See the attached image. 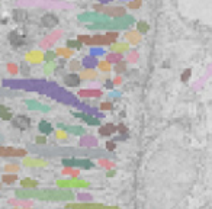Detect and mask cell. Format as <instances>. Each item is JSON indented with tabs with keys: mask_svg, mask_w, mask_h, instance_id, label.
I'll list each match as a JSON object with an SVG mask.
<instances>
[{
	"mask_svg": "<svg viewBox=\"0 0 212 209\" xmlns=\"http://www.w3.org/2000/svg\"><path fill=\"white\" fill-rule=\"evenodd\" d=\"M15 196L22 200L35 199V200H45V202H73L76 199V195L71 189H63V187H55V189L19 187L15 190Z\"/></svg>",
	"mask_w": 212,
	"mask_h": 209,
	"instance_id": "6da1fadb",
	"label": "cell"
},
{
	"mask_svg": "<svg viewBox=\"0 0 212 209\" xmlns=\"http://www.w3.org/2000/svg\"><path fill=\"white\" fill-rule=\"evenodd\" d=\"M93 10L97 12V13H103L109 17H121L126 15V7L124 6H107L103 3H97V4H93Z\"/></svg>",
	"mask_w": 212,
	"mask_h": 209,
	"instance_id": "7a4b0ae2",
	"label": "cell"
},
{
	"mask_svg": "<svg viewBox=\"0 0 212 209\" xmlns=\"http://www.w3.org/2000/svg\"><path fill=\"white\" fill-rule=\"evenodd\" d=\"M55 186L57 187H63V189H87L92 184L84 179L70 177V179H58L55 182Z\"/></svg>",
	"mask_w": 212,
	"mask_h": 209,
	"instance_id": "3957f363",
	"label": "cell"
},
{
	"mask_svg": "<svg viewBox=\"0 0 212 209\" xmlns=\"http://www.w3.org/2000/svg\"><path fill=\"white\" fill-rule=\"evenodd\" d=\"M64 167H71V169H79V170H90L94 167V163L89 158H63L61 160Z\"/></svg>",
	"mask_w": 212,
	"mask_h": 209,
	"instance_id": "277c9868",
	"label": "cell"
},
{
	"mask_svg": "<svg viewBox=\"0 0 212 209\" xmlns=\"http://www.w3.org/2000/svg\"><path fill=\"white\" fill-rule=\"evenodd\" d=\"M64 209H121L119 206H110L93 202H67Z\"/></svg>",
	"mask_w": 212,
	"mask_h": 209,
	"instance_id": "5b68a950",
	"label": "cell"
},
{
	"mask_svg": "<svg viewBox=\"0 0 212 209\" xmlns=\"http://www.w3.org/2000/svg\"><path fill=\"white\" fill-rule=\"evenodd\" d=\"M77 19L80 22L84 23H99V22H107L110 20V17L103 15V13H97V12H84L81 15H79Z\"/></svg>",
	"mask_w": 212,
	"mask_h": 209,
	"instance_id": "8992f818",
	"label": "cell"
},
{
	"mask_svg": "<svg viewBox=\"0 0 212 209\" xmlns=\"http://www.w3.org/2000/svg\"><path fill=\"white\" fill-rule=\"evenodd\" d=\"M135 23V17L131 15H125L121 17H115L112 20V31H121V29H128Z\"/></svg>",
	"mask_w": 212,
	"mask_h": 209,
	"instance_id": "52a82bcc",
	"label": "cell"
},
{
	"mask_svg": "<svg viewBox=\"0 0 212 209\" xmlns=\"http://www.w3.org/2000/svg\"><path fill=\"white\" fill-rule=\"evenodd\" d=\"M63 35H64V32H63L61 29H55L51 34L45 35L44 39L39 41V47H41V48H45V50H50L51 47H54V44H55Z\"/></svg>",
	"mask_w": 212,
	"mask_h": 209,
	"instance_id": "ba28073f",
	"label": "cell"
},
{
	"mask_svg": "<svg viewBox=\"0 0 212 209\" xmlns=\"http://www.w3.org/2000/svg\"><path fill=\"white\" fill-rule=\"evenodd\" d=\"M25 61L28 64H41L42 61H45V54L39 50H32V51H28L25 54Z\"/></svg>",
	"mask_w": 212,
	"mask_h": 209,
	"instance_id": "9c48e42d",
	"label": "cell"
},
{
	"mask_svg": "<svg viewBox=\"0 0 212 209\" xmlns=\"http://www.w3.org/2000/svg\"><path fill=\"white\" fill-rule=\"evenodd\" d=\"M57 128L67 131L70 135L76 137H84L86 135V128H83L81 125H64V123H57Z\"/></svg>",
	"mask_w": 212,
	"mask_h": 209,
	"instance_id": "30bf717a",
	"label": "cell"
},
{
	"mask_svg": "<svg viewBox=\"0 0 212 209\" xmlns=\"http://www.w3.org/2000/svg\"><path fill=\"white\" fill-rule=\"evenodd\" d=\"M22 166L29 167V169H44V167L48 166V161H47V160H42V158L25 157V158L22 160Z\"/></svg>",
	"mask_w": 212,
	"mask_h": 209,
	"instance_id": "8fae6325",
	"label": "cell"
},
{
	"mask_svg": "<svg viewBox=\"0 0 212 209\" xmlns=\"http://www.w3.org/2000/svg\"><path fill=\"white\" fill-rule=\"evenodd\" d=\"M73 115H74L76 118L84 121L87 125H90V126H99V125H100V119H99L97 116H94L93 113H87V112H74Z\"/></svg>",
	"mask_w": 212,
	"mask_h": 209,
	"instance_id": "7c38bea8",
	"label": "cell"
},
{
	"mask_svg": "<svg viewBox=\"0 0 212 209\" xmlns=\"http://www.w3.org/2000/svg\"><path fill=\"white\" fill-rule=\"evenodd\" d=\"M26 150L22 148H12V147H0V157H25Z\"/></svg>",
	"mask_w": 212,
	"mask_h": 209,
	"instance_id": "4fadbf2b",
	"label": "cell"
},
{
	"mask_svg": "<svg viewBox=\"0 0 212 209\" xmlns=\"http://www.w3.org/2000/svg\"><path fill=\"white\" fill-rule=\"evenodd\" d=\"M25 105L31 110H38V112H50L51 110V107L48 105H44V103H41V102H38V100H34V99H26Z\"/></svg>",
	"mask_w": 212,
	"mask_h": 209,
	"instance_id": "5bb4252c",
	"label": "cell"
},
{
	"mask_svg": "<svg viewBox=\"0 0 212 209\" xmlns=\"http://www.w3.org/2000/svg\"><path fill=\"white\" fill-rule=\"evenodd\" d=\"M102 94L103 93L99 89H81L77 92V96L83 99H94V97H100Z\"/></svg>",
	"mask_w": 212,
	"mask_h": 209,
	"instance_id": "9a60e30c",
	"label": "cell"
},
{
	"mask_svg": "<svg viewBox=\"0 0 212 209\" xmlns=\"http://www.w3.org/2000/svg\"><path fill=\"white\" fill-rule=\"evenodd\" d=\"M79 76L83 81H93V80L99 79V71L94 68H84L79 71Z\"/></svg>",
	"mask_w": 212,
	"mask_h": 209,
	"instance_id": "2e32d148",
	"label": "cell"
},
{
	"mask_svg": "<svg viewBox=\"0 0 212 209\" xmlns=\"http://www.w3.org/2000/svg\"><path fill=\"white\" fill-rule=\"evenodd\" d=\"M125 41L131 45H138L142 39V34H140L138 31H126L124 35Z\"/></svg>",
	"mask_w": 212,
	"mask_h": 209,
	"instance_id": "e0dca14e",
	"label": "cell"
},
{
	"mask_svg": "<svg viewBox=\"0 0 212 209\" xmlns=\"http://www.w3.org/2000/svg\"><path fill=\"white\" fill-rule=\"evenodd\" d=\"M81 83V79L79 76V73H70L67 76H64V84L69 87H79Z\"/></svg>",
	"mask_w": 212,
	"mask_h": 209,
	"instance_id": "ac0fdd59",
	"label": "cell"
},
{
	"mask_svg": "<svg viewBox=\"0 0 212 209\" xmlns=\"http://www.w3.org/2000/svg\"><path fill=\"white\" fill-rule=\"evenodd\" d=\"M13 125L16 128H19V129H28L29 125H31V119L28 116H25V115H19V116H16L13 119Z\"/></svg>",
	"mask_w": 212,
	"mask_h": 209,
	"instance_id": "d6986e66",
	"label": "cell"
},
{
	"mask_svg": "<svg viewBox=\"0 0 212 209\" xmlns=\"http://www.w3.org/2000/svg\"><path fill=\"white\" fill-rule=\"evenodd\" d=\"M109 50L112 52H119V54H125V52L129 51V44L125 41V42H115V44H112L110 47H109Z\"/></svg>",
	"mask_w": 212,
	"mask_h": 209,
	"instance_id": "ffe728a7",
	"label": "cell"
},
{
	"mask_svg": "<svg viewBox=\"0 0 212 209\" xmlns=\"http://www.w3.org/2000/svg\"><path fill=\"white\" fill-rule=\"evenodd\" d=\"M42 25L45 26V28H53L55 26L57 23H58V17L55 16L54 13H47V15H44L42 16Z\"/></svg>",
	"mask_w": 212,
	"mask_h": 209,
	"instance_id": "44dd1931",
	"label": "cell"
},
{
	"mask_svg": "<svg viewBox=\"0 0 212 209\" xmlns=\"http://www.w3.org/2000/svg\"><path fill=\"white\" fill-rule=\"evenodd\" d=\"M55 52H57V55L60 58H64V60H69V58H71L74 55V50H71L69 47H58L55 50Z\"/></svg>",
	"mask_w": 212,
	"mask_h": 209,
	"instance_id": "7402d4cb",
	"label": "cell"
},
{
	"mask_svg": "<svg viewBox=\"0 0 212 209\" xmlns=\"http://www.w3.org/2000/svg\"><path fill=\"white\" fill-rule=\"evenodd\" d=\"M92 47H107L105 34H96L92 36Z\"/></svg>",
	"mask_w": 212,
	"mask_h": 209,
	"instance_id": "603a6c76",
	"label": "cell"
},
{
	"mask_svg": "<svg viewBox=\"0 0 212 209\" xmlns=\"http://www.w3.org/2000/svg\"><path fill=\"white\" fill-rule=\"evenodd\" d=\"M116 131H118V126H115V125H112V123H107L105 126L99 128V134L103 135V137H110V135H113Z\"/></svg>",
	"mask_w": 212,
	"mask_h": 209,
	"instance_id": "cb8c5ba5",
	"label": "cell"
},
{
	"mask_svg": "<svg viewBox=\"0 0 212 209\" xmlns=\"http://www.w3.org/2000/svg\"><path fill=\"white\" fill-rule=\"evenodd\" d=\"M38 129H39V132H41L42 135H50V134H53L54 132L53 125H51L50 122H47V121H41L39 122Z\"/></svg>",
	"mask_w": 212,
	"mask_h": 209,
	"instance_id": "d4e9b609",
	"label": "cell"
},
{
	"mask_svg": "<svg viewBox=\"0 0 212 209\" xmlns=\"http://www.w3.org/2000/svg\"><path fill=\"white\" fill-rule=\"evenodd\" d=\"M83 67L84 68H94V67H97V60H96V57H93V55H89V57H84L83 58Z\"/></svg>",
	"mask_w": 212,
	"mask_h": 209,
	"instance_id": "484cf974",
	"label": "cell"
},
{
	"mask_svg": "<svg viewBox=\"0 0 212 209\" xmlns=\"http://www.w3.org/2000/svg\"><path fill=\"white\" fill-rule=\"evenodd\" d=\"M106 60H107L110 64H116V63H119V61H122V60H124V54L110 51L109 54H106Z\"/></svg>",
	"mask_w": 212,
	"mask_h": 209,
	"instance_id": "4316f807",
	"label": "cell"
},
{
	"mask_svg": "<svg viewBox=\"0 0 212 209\" xmlns=\"http://www.w3.org/2000/svg\"><path fill=\"white\" fill-rule=\"evenodd\" d=\"M118 31H106L105 32V38H106V42H107V47H110L112 44H115L118 41Z\"/></svg>",
	"mask_w": 212,
	"mask_h": 209,
	"instance_id": "83f0119b",
	"label": "cell"
},
{
	"mask_svg": "<svg viewBox=\"0 0 212 209\" xmlns=\"http://www.w3.org/2000/svg\"><path fill=\"white\" fill-rule=\"evenodd\" d=\"M0 119H3V121L13 119V115H12L10 109L7 106H4V105H0Z\"/></svg>",
	"mask_w": 212,
	"mask_h": 209,
	"instance_id": "f1b7e54d",
	"label": "cell"
},
{
	"mask_svg": "<svg viewBox=\"0 0 212 209\" xmlns=\"http://www.w3.org/2000/svg\"><path fill=\"white\" fill-rule=\"evenodd\" d=\"M20 186H22V187H26V189H32V187H36V186H38V180L29 179V177L22 179V180H20Z\"/></svg>",
	"mask_w": 212,
	"mask_h": 209,
	"instance_id": "f546056e",
	"label": "cell"
},
{
	"mask_svg": "<svg viewBox=\"0 0 212 209\" xmlns=\"http://www.w3.org/2000/svg\"><path fill=\"white\" fill-rule=\"evenodd\" d=\"M69 68L71 70V73H79L83 70V63L79 60H71L69 63Z\"/></svg>",
	"mask_w": 212,
	"mask_h": 209,
	"instance_id": "4dcf8cb0",
	"label": "cell"
},
{
	"mask_svg": "<svg viewBox=\"0 0 212 209\" xmlns=\"http://www.w3.org/2000/svg\"><path fill=\"white\" fill-rule=\"evenodd\" d=\"M9 41L15 45V47H19V45H22L23 44V39H22V36L18 35L16 32H10L9 34Z\"/></svg>",
	"mask_w": 212,
	"mask_h": 209,
	"instance_id": "1f68e13d",
	"label": "cell"
},
{
	"mask_svg": "<svg viewBox=\"0 0 212 209\" xmlns=\"http://www.w3.org/2000/svg\"><path fill=\"white\" fill-rule=\"evenodd\" d=\"M113 66H115L113 70H115V73H116V74H122L124 71H126L128 61H126V60H122V61H119V63H116V64H113Z\"/></svg>",
	"mask_w": 212,
	"mask_h": 209,
	"instance_id": "d6a6232c",
	"label": "cell"
},
{
	"mask_svg": "<svg viewBox=\"0 0 212 209\" xmlns=\"http://www.w3.org/2000/svg\"><path fill=\"white\" fill-rule=\"evenodd\" d=\"M97 68L100 70L102 73H109V71L112 70V64H110L107 60H100V61L97 63Z\"/></svg>",
	"mask_w": 212,
	"mask_h": 209,
	"instance_id": "836d02e7",
	"label": "cell"
},
{
	"mask_svg": "<svg viewBox=\"0 0 212 209\" xmlns=\"http://www.w3.org/2000/svg\"><path fill=\"white\" fill-rule=\"evenodd\" d=\"M19 170H20V166L16 164V163H7V164L4 166V172H6V173L16 174Z\"/></svg>",
	"mask_w": 212,
	"mask_h": 209,
	"instance_id": "e575fe53",
	"label": "cell"
},
{
	"mask_svg": "<svg viewBox=\"0 0 212 209\" xmlns=\"http://www.w3.org/2000/svg\"><path fill=\"white\" fill-rule=\"evenodd\" d=\"M138 58H140V54H138V51L132 50V51L126 52V61H128V63L134 64V63H137V61H138Z\"/></svg>",
	"mask_w": 212,
	"mask_h": 209,
	"instance_id": "d590c367",
	"label": "cell"
},
{
	"mask_svg": "<svg viewBox=\"0 0 212 209\" xmlns=\"http://www.w3.org/2000/svg\"><path fill=\"white\" fill-rule=\"evenodd\" d=\"M54 135H55V139H58V141H67L69 139V132L64 129H60V128L55 131Z\"/></svg>",
	"mask_w": 212,
	"mask_h": 209,
	"instance_id": "8d00e7d4",
	"label": "cell"
},
{
	"mask_svg": "<svg viewBox=\"0 0 212 209\" xmlns=\"http://www.w3.org/2000/svg\"><path fill=\"white\" fill-rule=\"evenodd\" d=\"M77 41H80L83 45H86V47H92V35H79L77 36Z\"/></svg>",
	"mask_w": 212,
	"mask_h": 209,
	"instance_id": "74e56055",
	"label": "cell"
},
{
	"mask_svg": "<svg viewBox=\"0 0 212 209\" xmlns=\"http://www.w3.org/2000/svg\"><path fill=\"white\" fill-rule=\"evenodd\" d=\"M54 70H57V61H53V63H45V68H44V74H45V76L53 74Z\"/></svg>",
	"mask_w": 212,
	"mask_h": 209,
	"instance_id": "f35d334b",
	"label": "cell"
},
{
	"mask_svg": "<svg viewBox=\"0 0 212 209\" xmlns=\"http://www.w3.org/2000/svg\"><path fill=\"white\" fill-rule=\"evenodd\" d=\"M137 31H138L140 34H147V32L150 31V26H148L147 22L140 20V22H137Z\"/></svg>",
	"mask_w": 212,
	"mask_h": 209,
	"instance_id": "ab89813d",
	"label": "cell"
},
{
	"mask_svg": "<svg viewBox=\"0 0 212 209\" xmlns=\"http://www.w3.org/2000/svg\"><path fill=\"white\" fill-rule=\"evenodd\" d=\"M142 6V0H129L128 3H126V7L128 9H140Z\"/></svg>",
	"mask_w": 212,
	"mask_h": 209,
	"instance_id": "60d3db41",
	"label": "cell"
},
{
	"mask_svg": "<svg viewBox=\"0 0 212 209\" xmlns=\"http://www.w3.org/2000/svg\"><path fill=\"white\" fill-rule=\"evenodd\" d=\"M67 47H69V48H71V50H80V48L83 47V44H81L80 41H77V39H76V41L69 39V41H67Z\"/></svg>",
	"mask_w": 212,
	"mask_h": 209,
	"instance_id": "b9f144b4",
	"label": "cell"
},
{
	"mask_svg": "<svg viewBox=\"0 0 212 209\" xmlns=\"http://www.w3.org/2000/svg\"><path fill=\"white\" fill-rule=\"evenodd\" d=\"M57 57H58V55H57V52L48 50V51L45 52V63H53V61H55V58H57Z\"/></svg>",
	"mask_w": 212,
	"mask_h": 209,
	"instance_id": "7bdbcfd3",
	"label": "cell"
},
{
	"mask_svg": "<svg viewBox=\"0 0 212 209\" xmlns=\"http://www.w3.org/2000/svg\"><path fill=\"white\" fill-rule=\"evenodd\" d=\"M7 71H9V74H12V76H16L19 73V66H16V64H13V63H10V64H7Z\"/></svg>",
	"mask_w": 212,
	"mask_h": 209,
	"instance_id": "ee69618b",
	"label": "cell"
},
{
	"mask_svg": "<svg viewBox=\"0 0 212 209\" xmlns=\"http://www.w3.org/2000/svg\"><path fill=\"white\" fill-rule=\"evenodd\" d=\"M96 138L94 137H84L81 141V145H96Z\"/></svg>",
	"mask_w": 212,
	"mask_h": 209,
	"instance_id": "f6af8a7d",
	"label": "cell"
},
{
	"mask_svg": "<svg viewBox=\"0 0 212 209\" xmlns=\"http://www.w3.org/2000/svg\"><path fill=\"white\" fill-rule=\"evenodd\" d=\"M190 76H192V70L186 68L185 71H183V74H182V77H180V79H182V81H183V83H186V81L190 79Z\"/></svg>",
	"mask_w": 212,
	"mask_h": 209,
	"instance_id": "bcb514c9",
	"label": "cell"
},
{
	"mask_svg": "<svg viewBox=\"0 0 212 209\" xmlns=\"http://www.w3.org/2000/svg\"><path fill=\"white\" fill-rule=\"evenodd\" d=\"M15 180H16V174H12V173L4 174V177H3V182H4V183H13Z\"/></svg>",
	"mask_w": 212,
	"mask_h": 209,
	"instance_id": "7dc6e473",
	"label": "cell"
},
{
	"mask_svg": "<svg viewBox=\"0 0 212 209\" xmlns=\"http://www.w3.org/2000/svg\"><path fill=\"white\" fill-rule=\"evenodd\" d=\"M19 68H20V71H22V74H23V76H29V74H31V71H29V64H28L26 61H25V63H22V66H20Z\"/></svg>",
	"mask_w": 212,
	"mask_h": 209,
	"instance_id": "c3c4849f",
	"label": "cell"
},
{
	"mask_svg": "<svg viewBox=\"0 0 212 209\" xmlns=\"http://www.w3.org/2000/svg\"><path fill=\"white\" fill-rule=\"evenodd\" d=\"M99 107H100V110H112L113 109V106H112L110 102H102Z\"/></svg>",
	"mask_w": 212,
	"mask_h": 209,
	"instance_id": "681fc988",
	"label": "cell"
},
{
	"mask_svg": "<svg viewBox=\"0 0 212 209\" xmlns=\"http://www.w3.org/2000/svg\"><path fill=\"white\" fill-rule=\"evenodd\" d=\"M99 166H105V167H113V163H110L109 160H106V158H99Z\"/></svg>",
	"mask_w": 212,
	"mask_h": 209,
	"instance_id": "f907efd6",
	"label": "cell"
},
{
	"mask_svg": "<svg viewBox=\"0 0 212 209\" xmlns=\"http://www.w3.org/2000/svg\"><path fill=\"white\" fill-rule=\"evenodd\" d=\"M36 144H38V145H45V144H47V135H39V137H36Z\"/></svg>",
	"mask_w": 212,
	"mask_h": 209,
	"instance_id": "816d5d0a",
	"label": "cell"
},
{
	"mask_svg": "<svg viewBox=\"0 0 212 209\" xmlns=\"http://www.w3.org/2000/svg\"><path fill=\"white\" fill-rule=\"evenodd\" d=\"M25 13H22V10H15L13 12V17L16 19V20H20V19H25Z\"/></svg>",
	"mask_w": 212,
	"mask_h": 209,
	"instance_id": "f5cc1de1",
	"label": "cell"
},
{
	"mask_svg": "<svg viewBox=\"0 0 212 209\" xmlns=\"http://www.w3.org/2000/svg\"><path fill=\"white\" fill-rule=\"evenodd\" d=\"M112 81H113V84H115V86H119V84H122L124 79H122V76H121V74H118V76H116V77H115Z\"/></svg>",
	"mask_w": 212,
	"mask_h": 209,
	"instance_id": "db71d44e",
	"label": "cell"
},
{
	"mask_svg": "<svg viewBox=\"0 0 212 209\" xmlns=\"http://www.w3.org/2000/svg\"><path fill=\"white\" fill-rule=\"evenodd\" d=\"M106 150L107 151H113L115 150V142H107L106 144Z\"/></svg>",
	"mask_w": 212,
	"mask_h": 209,
	"instance_id": "11a10c76",
	"label": "cell"
},
{
	"mask_svg": "<svg viewBox=\"0 0 212 209\" xmlns=\"http://www.w3.org/2000/svg\"><path fill=\"white\" fill-rule=\"evenodd\" d=\"M100 54H103V51H102V50H92V55H93V57L100 55Z\"/></svg>",
	"mask_w": 212,
	"mask_h": 209,
	"instance_id": "9f6ffc18",
	"label": "cell"
},
{
	"mask_svg": "<svg viewBox=\"0 0 212 209\" xmlns=\"http://www.w3.org/2000/svg\"><path fill=\"white\" fill-rule=\"evenodd\" d=\"M118 131H121L122 134H125V132H126V128H125L124 125H119V126H118Z\"/></svg>",
	"mask_w": 212,
	"mask_h": 209,
	"instance_id": "6f0895ef",
	"label": "cell"
},
{
	"mask_svg": "<svg viewBox=\"0 0 212 209\" xmlns=\"http://www.w3.org/2000/svg\"><path fill=\"white\" fill-rule=\"evenodd\" d=\"M109 1H112V0H99V3H103V4L109 3Z\"/></svg>",
	"mask_w": 212,
	"mask_h": 209,
	"instance_id": "680465c9",
	"label": "cell"
},
{
	"mask_svg": "<svg viewBox=\"0 0 212 209\" xmlns=\"http://www.w3.org/2000/svg\"><path fill=\"white\" fill-rule=\"evenodd\" d=\"M113 174H115V172H112V170H110V172H107V177H112Z\"/></svg>",
	"mask_w": 212,
	"mask_h": 209,
	"instance_id": "91938a15",
	"label": "cell"
},
{
	"mask_svg": "<svg viewBox=\"0 0 212 209\" xmlns=\"http://www.w3.org/2000/svg\"><path fill=\"white\" fill-rule=\"evenodd\" d=\"M0 186H1V183H0Z\"/></svg>",
	"mask_w": 212,
	"mask_h": 209,
	"instance_id": "94428289",
	"label": "cell"
}]
</instances>
